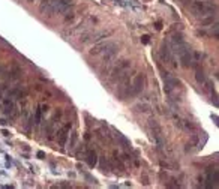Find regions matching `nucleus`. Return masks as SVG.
Masks as SVG:
<instances>
[{"label":"nucleus","instance_id":"20e7f679","mask_svg":"<svg viewBox=\"0 0 219 189\" xmlns=\"http://www.w3.org/2000/svg\"><path fill=\"white\" fill-rule=\"evenodd\" d=\"M146 86V75L144 74H138L134 80L131 81V87H129V98H135L138 96Z\"/></svg>","mask_w":219,"mask_h":189},{"label":"nucleus","instance_id":"9d476101","mask_svg":"<svg viewBox=\"0 0 219 189\" xmlns=\"http://www.w3.org/2000/svg\"><path fill=\"white\" fill-rule=\"evenodd\" d=\"M71 134V123H66V125L59 131V138H57V143L59 146L63 147L66 144V140H68V135Z\"/></svg>","mask_w":219,"mask_h":189},{"label":"nucleus","instance_id":"9b49d317","mask_svg":"<svg viewBox=\"0 0 219 189\" xmlns=\"http://www.w3.org/2000/svg\"><path fill=\"white\" fill-rule=\"evenodd\" d=\"M111 35H113L111 30H108V32H101V33H95V35H92V38L89 39V42H101L102 39L108 38Z\"/></svg>","mask_w":219,"mask_h":189},{"label":"nucleus","instance_id":"ddd939ff","mask_svg":"<svg viewBox=\"0 0 219 189\" xmlns=\"http://www.w3.org/2000/svg\"><path fill=\"white\" fill-rule=\"evenodd\" d=\"M213 23H216L215 17H212V15H207V17L201 18V21H200V26H201V27H209V26H212Z\"/></svg>","mask_w":219,"mask_h":189},{"label":"nucleus","instance_id":"a878e982","mask_svg":"<svg viewBox=\"0 0 219 189\" xmlns=\"http://www.w3.org/2000/svg\"><path fill=\"white\" fill-rule=\"evenodd\" d=\"M27 2H29V3H33V2H35V0H27Z\"/></svg>","mask_w":219,"mask_h":189},{"label":"nucleus","instance_id":"f8f14e48","mask_svg":"<svg viewBox=\"0 0 219 189\" xmlns=\"http://www.w3.org/2000/svg\"><path fill=\"white\" fill-rule=\"evenodd\" d=\"M86 158H87V164L89 167L93 168L96 164H98V155L95 150H87V153H86Z\"/></svg>","mask_w":219,"mask_h":189},{"label":"nucleus","instance_id":"2eb2a0df","mask_svg":"<svg viewBox=\"0 0 219 189\" xmlns=\"http://www.w3.org/2000/svg\"><path fill=\"white\" fill-rule=\"evenodd\" d=\"M114 132H116V137H117V140H120V141H122L123 147H125V149H129V147H131V143H129V140L126 138V137H123V134H122V132H119L117 129H114Z\"/></svg>","mask_w":219,"mask_h":189},{"label":"nucleus","instance_id":"39448f33","mask_svg":"<svg viewBox=\"0 0 219 189\" xmlns=\"http://www.w3.org/2000/svg\"><path fill=\"white\" fill-rule=\"evenodd\" d=\"M2 107H3V111H5V114L8 116L11 120L17 119L18 113H17V107H15V104H14V101H12V99H3V102H2Z\"/></svg>","mask_w":219,"mask_h":189},{"label":"nucleus","instance_id":"4be33fe9","mask_svg":"<svg viewBox=\"0 0 219 189\" xmlns=\"http://www.w3.org/2000/svg\"><path fill=\"white\" fill-rule=\"evenodd\" d=\"M38 158H39V159H44V158H45V153H44V152H38Z\"/></svg>","mask_w":219,"mask_h":189},{"label":"nucleus","instance_id":"0eeeda50","mask_svg":"<svg viewBox=\"0 0 219 189\" xmlns=\"http://www.w3.org/2000/svg\"><path fill=\"white\" fill-rule=\"evenodd\" d=\"M114 45V42H111V41H104V42H98L93 48H92L90 51H89V54L90 56H99V54H102V53H105L110 47H113Z\"/></svg>","mask_w":219,"mask_h":189},{"label":"nucleus","instance_id":"412c9836","mask_svg":"<svg viewBox=\"0 0 219 189\" xmlns=\"http://www.w3.org/2000/svg\"><path fill=\"white\" fill-rule=\"evenodd\" d=\"M155 26H156V30H161V29H162V23H161V21H158Z\"/></svg>","mask_w":219,"mask_h":189},{"label":"nucleus","instance_id":"6e6552de","mask_svg":"<svg viewBox=\"0 0 219 189\" xmlns=\"http://www.w3.org/2000/svg\"><path fill=\"white\" fill-rule=\"evenodd\" d=\"M74 6V0H57L54 6V14H65Z\"/></svg>","mask_w":219,"mask_h":189},{"label":"nucleus","instance_id":"f03ea898","mask_svg":"<svg viewBox=\"0 0 219 189\" xmlns=\"http://www.w3.org/2000/svg\"><path fill=\"white\" fill-rule=\"evenodd\" d=\"M129 66H131V62H129V60H122V62H119L116 66L108 72V81L105 83V84H108V86L117 84L126 74H128V72H126V69H128Z\"/></svg>","mask_w":219,"mask_h":189},{"label":"nucleus","instance_id":"aec40b11","mask_svg":"<svg viewBox=\"0 0 219 189\" xmlns=\"http://www.w3.org/2000/svg\"><path fill=\"white\" fill-rule=\"evenodd\" d=\"M180 3H183V5H189V3H192L194 0H179Z\"/></svg>","mask_w":219,"mask_h":189},{"label":"nucleus","instance_id":"f257e3e1","mask_svg":"<svg viewBox=\"0 0 219 189\" xmlns=\"http://www.w3.org/2000/svg\"><path fill=\"white\" fill-rule=\"evenodd\" d=\"M189 9L195 17H207V15L212 14V12L218 11V5L203 2V0H194L192 3H189Z\"/></svg>","mask_w":219,"mask_h":189},{"label":"nucleus","instance_id":"6ab92c4d","mask_svg":"<svg viewBox=\"0 0 219 189\" xmlns=\"http://www.w3.org/2000/svg\"><path fill=\"white\" fill-rule=\"evenodd\" d=\"M149 41H150V36H149V35H143L141 42H143V44H149Z\"/></svg>","mask_w":219,"mask_h":189},{"label":"nucleus","instance_id":"5701e85b","mask_svg":"<svg viewBox=\"0 0 219 189\" xmlns=\"http://www.w3.org/2000/svg\"><path fill=\"white\" fill-rule=\"evenodd\" d=\"M65 20H66V21H72V20H74V15H72V14H71V15H66Z\"/></svg>","mask_w":219,"mask_h":189},{"label":"nucleus","instance_id":"dca6fc26","mask_svg":"<svg viewBox=\"0 0 219 189\" xmlns=\"http://www.w3.org/2000/svg\"><path fill=\"white\" fill-rule=\"evenodd\" d=\"M171 42H173V45H179V44H183L185 42V38H183V35L182 33H174L173 35V38H171Z\"/></svg>","mask_w":219,"mask_h":189},{"label":"nucleus","instance_id":"4468645a","mask_svg":"<svg viewBox=\"0 0 219 189\" xmlns=\"http://www.w3.org/2000/svg\"><path fill=\"white\" fill-rule=\"evenodd\" d=\"M195 78L200 84H206V74H204V69L203 68H197L195 71Z\"/></svg>","mask_w":219,"mask_h":189},{"label":"nucleus","instance_id":"b1692460","mask_svg":"<svg viewBox=\"0 0 219 189\" xmlns=\"http://www.w3.org/2000/svg\"><path fill=\"white\" fill-rule=\"evenodd\" d=\"M2 134L5 135V137H9L11 134H9V131H6V129H3V131H2Z\"/></svg>","mask_w":219,"mask_h":189},{"label":"nucleus","instance_id":"423d86ee","mask_svg":"<svg viewBox=\"0 0 219 189\" xmlns=\"http://www.w3.org/2000/svg\"><path fill=\"white\" fill-rule=\"evenodd\" d=\"M161 59L165 62V63H170V65H173V66H176V62H174V57H173V50H171V47L167 44V42H164L162 44V47H161Z\"/></svg>","mask_w":219,"mask_h":189},{"label":"nucleus","instance_id":"393cba45","mask_svg":"<svg viewBox=\"0 0 219 189\" xmlns=\"http://www.w3.org/2000/svg\"><path fill=\"white\" fill-rule=\"evenodd\" d=\"M6 123H8V122H6L5 119H0V125H2V126H5V125H6Z\"/></svg>","mask_w":219,"mask_h":189},{"label":"nucleus","instance_id":"a211bd4d","mask_svg":"<svg viewBox=\"0 0 219 189\" xmlns=\"http://www.w3.org/2000/svg\"><path fill=\"white\" fill-rule=\"evenodd\" d=\"M77 138H78V134L74 131V132H72V138H71V141H69V149H74V147H75Z\"/></svg>","mask_w":219,"mask_h":189},{"label":"nucleus","instance_id":"1a4fd4ad","mask_svg":"<svg viewBox=\"0 0 219 189\" xmlns=\"http://www.w3.org/2000/svg\"><path fill=\"white\" fill-rule=\"evenodd\" d=\"M56 2L57 0H42L41 5H39V11H41L44 15H53L54 14Z\"/></svg>","mask_w":219,"mask_h":189},{"label":"nucleus","instance_id":"7ed1b4c3","mask_svg":"<svg viewBox=\"0 0 219 189\" xmlns=\"http://www.w3.org/2000/svg\"><path fill=\"white\" fill-rule=\"evenodd\" d=\"M149 129H150L152 135H153V140H155V144L158 147V150H162L164 146H165V141H164V137H162V129L155 119L149 120Z\"/></svg>","mask_w":219,"mask_h":189},{"label":"nucleus","instance_id":"f3484780","mask_svg":"<svg viewBox=\"0 0 219 189\" xmlns=\"http://www.w3.org/2000/svg\"><path fill=\"white\" fill-rule=\"evenodd\" d=\"M137 111H140V113H150V107L147 105V104H138V105L134 107Z\"/></svg>","mask_w":219,"mask_h":189}]
</instances>
